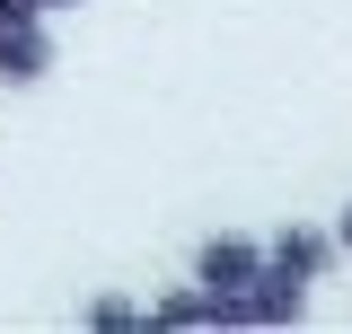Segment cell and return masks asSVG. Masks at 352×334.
I'll use <instances>...</instances> for the list:
<instances>
[{
    "label": "cell",
    "mask_w": 352,
    "mask_h": 334,
    "mask_svg": "<svg viewBox=\"0 0 352 334\" xmlns=\"http://www.w3.org/2000/svg\"><path fill=\"white\" fill-rule=\"evenodd\" d=\"M335 238H344V264H352V203L335 211Z\"/></svg>",
    "instance_id": "7"
},
{
    "label": "cell",
    "mask_w": 352,
    "mask_h": 334,
    "mask_svg": "<svg viewBox=\"0 0 352 334\" xmlns=\"http://www.w3.org/2000/svg\"><path fill=\"white\" fill-rule=\"evenodd\" d=\"M150 326H220V299L203 282H176V291L150 299Z\"/></svg>",
    "instance_id": "5"
},
{
    "label": "cell",
    "mask_w": 352,
    "mask_h": 334,
    "mask_svg": "<svg viewBox=\"0 0 352 334\" xmlns=\"http://www.w3.org/2000/svg\"><path fill=\"white\" fill-rule=\"evenodd\" d=\"M247 317H256V326H300V317H308V282L282 273V264H264L256 291H247Z\"/></svg>",
    "instance_id": "4"
},
{
    "label": "cell",
    "mask_w": 352,
    "mask_h": 334,
    "mask_svg": "<svg viewBox=\"0 0 352 334\" xmlns=\"http://www.w3.org/2000/svg\"><path fill=\"white\" fill-rule=\"evenodd\" d=\"M264 247H273L282 273H300V282H326V273L344 264V238H335V229H317V220H282Z\"/></svg>",
    "instance_id": "2"
},
{
    "label": "cell",
    "mask_w": 352,
    "mask_h": 334,
    "mask_svg": "<svg viewBox=\"0 0 352 334\" xmlns=\"http://www.w3.org/2000/svg\"><path fill=\"white\" fill-rule=\"evenodd\" d=\"M80 326H97V334H141V326H150V308L124 299V291H97V299L80 308Z\"/></svg>",
    "instance_id": "6"
},
{
    "label": "cell",
    "mask_w": 352,
    "mask_h": 334,
    "mask_svg": "<svg viewBox=\"0 0 352 334\" xmlns=\"http://www.w3.org/2000/svg\"><path fill=\"white\" fill-rule=\"evenodd\" d=\"M53 71V18H18L0 36V88H36Z\"/></svg>",
    "instance_id": "3"
},
{
    "label": "cell",
    "mask_w": 352,
    "mask_h": 334,
    "mask_svg": "<svg viewBox=\"0 0 352 334\" xmlns=\"http://www.w3.org/2000/svg\"><path fill=\"white\" fill-rule=\"evenodd\" d=\"M0 36H9V18H0Z\"/></svg>",
    "instance_id": "9"
},
{
    "label": "cell",
    "mask_w": 352,
    "mask_h": 334,
    "mask_svg": "<svg viewBox=\"0 0 352 334\" xmlns=\"http://www.w3.org/2000/svg\"><path fill=\"white\" fill-rule=\"evenodd\" d=\"M44 9H53V18H62V9H80V0H44Z\"/></svg>",
    "instance_id": "8"
},
{
    "label": "cell",
    "mask_w": 352,
    "mask_h": 334,
    "mask_svg": "<svg viewBox=\"0 0 352 334\" xmlns=\"http://www.w3.org/2000/svg\"><path fill=\"white\" fill-rule=\"evenodd\" d=\"M264 264H273L264 238H247V229H212V238L194 247V282H203V291H256Z\"/></svg>",
    "instance_id": "1"
}]
</instances>
